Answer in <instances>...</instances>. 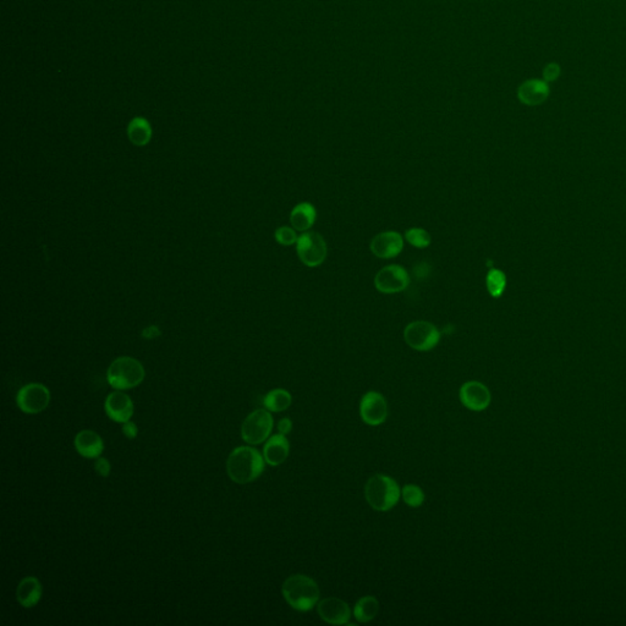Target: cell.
Wrapping results in <instances>:
<instances>
[{
    "instance_id": "obj_1",
    "label": "cell",
    "mask_w": 626,
    "mask_h": 626,
    "mask_svg": "<svg viewBox=\"0 0 626 626\" xmlns=\"http://www.w3.org/2000/svg\"><path fill=\"white\" fill-rule=\"evenodd\" d=\"M264 457L257 449L239 447L230 452L226 462V473L231 481L245 484L255 481L264 471Z\"/></svg>"
},
{
    "instance_id": "obj_2",
    "label": "cell",
    "mask_w": 626,
    "mask_h": 626,
    "mask_svg": "<svg viewBox=\"0 0 626 626\" xmlns=\"http://www.w3.org/2000/svg\"><path fill=\"white\" fill-rule=\"evenodd\" d=\"M282 593L295 611H308L319 604V587L312 577L303 574L289 576L282 586Z\"/></svg>"
},
{
    "instance_id": "obj_3",
    "label": "cell",
    "mask_w": 626,
    "mask_h": 626,
    "mask_svg": "<svg viewBox=\"0 0 626 626\" xmlns=\"http://www.w3.org/2000/svg\"><path fill=\"white\" fill-rule=\"evenodd\" d=\"M401 489L396 480L383 473H377L364 486V498L377 511H388L400 499Z\"/></svg>"
},
{
    "instance_id": "obj_4",
    "label": "cell",
    "mask_w": 626,
    "mask_h": 626,
    "mask_svg": "<svg viewBox=\"0 0 626 626\" xmlns=\"http://www.w3.org/2000/svg\"><path fill=\"white\" fill-rule=\"evenodd\" d=\"M107 378L114 389H131L144 380V366L134 357L121 356L109 366Z\"/></svg>"
},
{
    "instance_id": "obj_5",
    "label": "cell",
    "mask_w": 626,
    "mask_h": 626,
    "mask_svg": "<svg viewBox=\"0 0 626 626\" xmlns=\"http://www.w3.org/2000/svg\"><path fill=\"white\" fill-rule=\"evenodd\" d=\"M296 252L303 264L311 268L319 267L327 258L328 247L321 234L308 231L303 232L301 237H298L296 242Z\"/></svg>"
},
{
    "instance_id": "obj_6",
    "label": "cell",
    "mask_w": 626,
    "mask_h": 626,
    "mask_svg": "<svg viewBox=\"0 0 626 626\" xmlns=\"http://www.w3.org/2000/svg\"><path fill=\"white\" fill-rule=\"evenodd\" d=\"M404 339L411 349L417 351H430L434 349L439 343L441 332L436 325L430 322L416 321L406 325Z\"/></svg>"
},
{
    "instance_id": "obj_7",
    "label": "cell",
    "mask_w": 626,
    "mask_h": 626,
    "mask_svg": "<svg viewBox=\"0 0 626 626\" xmlns=\"http://www.w3.org/2000/svg\"><path fill=\"white\" fill-rule=\"evenodd\" d=\"M273 430V417L268 410L253 411L247 416L242 426V437L244 441L257 446L267 441Z\"/></svg>"
},
{
    "instance_id": "obj_8",
    "label": "cell",
    "mask_w": 626,
    "mask_h": 626,
    "mask_svg": "<svg viewBox=\"0 0 626 626\" xmlns=\"http://www.w3.org/2000/svg\"><path fill=\"white\" fill-rule=\"evenodd\" d=\"M49 403L51 391L46 385L40 383H31L22 387L16 396V404L25 414H40L46 410Z\"/></svg>"
},
{
    "instance_id": "obj_9",
    "label": "cell",
    "mask_w": 626,
    "mask_h": 626,
    "mask_svg": "<svg viewBox=\"0 0 626 626\" xmlns=\"http://www.w3.org/2000/svg\"><path fill=\"white\" fill-rule=\"evenodd\" d=\"M410 284V276L399 264H390L382 268L375 274V287L383 294H396L404 291Z\"/></svg>"
},
{
    "instance_id": "obj_10",
    "label": "cell",
    "mask_w": 626,
    "mask_h": 626,
    "mask_svg": "<svg viewBox=\"0 0 626 626\" xmlns=\"http://www.w3.org/2000/svg\"><path fill=\"white\" fill-rule=\"evenodd\" d=\"M359 415L369 426H380L388 417V404L378 391H367L359 403Z\"/></svg>"
},
{
    "instance_id": "obj_11",
    "label": "cell",
    "mask_w": 626,
    "mask_h": 626,
    "mask_svg": "<svg viewBox=\"0 0 626 626\" xmlns=\"http://www.w3.org/2000/svg\"><path fill=\"white\" fill-rule=\"evenodd\" d=\"M459 396H460L462 405L468 410L477 411V412L486 410L492 400L489 389L477 380H470L465 384H462L460 391H459Z\"/></svg>"
},
{
    "instance_id": "obj_12",
    "label": "cell",
    "mask_w": 626,
    "mask_h": 626,
    "mask_svg": "<svg viewBox=\"0 0 626 626\" xmlns=\"http://www.w3.org/2000/svg\"><path fill=\"white\" fill-rule=\"evenodd\" d=\"M317 613L322 620L332 625L349 624L351 618L349 604L337 597H328L319 602Z\"/></svg>"
},
{
    "instance_id": "obj_13",
    "label": "cell",
    "mask_w": 626,
    "mask_h": 626,
    "mask_svg": "<svg viewBox=\"0 0 626 626\" xmlns=\"http://www.w3.org/2000/svg\"><path fill=\"white\" fill-rule=\"evenodd\" d=\"M404 248V239L396 231H384L375 235L371 242V251L382 260H389L400 255Z\"/></svg>"
},
{
    "instance_id": "obj_14",
    "label": "cell",
    "mask_w": 626,
    "mask_h": 626,
    "mask_svg": "<svg viewBox=\"0 0 626 626\" xmlns=\"http://www.w3.org/2000/svg\"><path fill=\"white\" fill-rule=\"evenodd\" d=\"M104 409L109 418L119 423L130 421L134 415V403L128 394L120 390L113 391L107 396Z\"/></svg>"
},
{
    "instance_id": "obj_15",
    "label": "cell",
    "mask_w": 626,
    "mask_h": 626,
    "mask_svg": "<svg viewBox=\"0 0 626 626\" xmlns=\"http://www.w3.org/2000/svg\"><path fill=\"white\" fill-rule=\"evenodd\" d=\"M550 90L548 83L543 80L531 78L525 81L518 90V98L520 102L529 105L536 107L543 104L550 98Z\"/></svg>"
},
{
    "instance_id": "obj_16",
    "label": "cell",
    "mask_w": 626,
    "mask_h": 626,
    "mask_svg": "<svg viewBox=\"0 0 626 626\" xmlns=\"http://www.w3.org/2000/svg\"><path fill=\"white\" fill-rule=\"evenodd\" d=\"M290 452V444L287 437L278 433L271 437L263 448V457L271 466H278L285 462Z\"/></svg>"
},
{
    "instance_id": "obj_17",
    "label": "cell",
    "mask_w": 626,
    "mask_h": 626,
    "mask_svg": "<svg viewBox=\"0 0 626 626\" xmlns=\"http://www.w3.org/2000/svg\"><path fill=\"white\" fill-rule=\"evenodd\" d=\"M75 448L77 452L83 457L97 459L104 450V443L101 436L94 431L85 430L77 433L75 437Z\"/></svg>"
},
{
    "instance_id": "obj_18",
    "label": "cell",
    "mask_w": 626,
    "mask_h": 626,
    "mask_svg": "<svg viewBox=\"0 0 626 626\" xmlns=\"http://www.w3.org/2000/svg\"><path fill=\"white\" fill-rule=\"evenodd\" d=\"M42 585L35 576H26L16 589V600L24 608H32L41 601Z\"/></svg>"
},
{
    "instance_id": "obj_19",
    "label": "cell",
    "mask_w": 626,
    "mask_h": 626,
    "mask_svg": "<svg viewBox=\"0 0 626 626\" xmlns=\"http://www.w3.org/2000/svg\"><path fill=\"white\" fill-rule=\"evenodd\" d=\"M317 218V211L314 205L308 202H301L295 205L290 213V223L298 231H307L312 228Z\"/></svg>"
},
{
    "instance_id": "obj_20",
    "label": "cell",
    "mask_w": 626,
    "mask_h": 626,
    "mask_svg": "<svg viewBox=\"0 0 626 626\" xmlns=\"http://www.w3.org/2000/svg\"><path fill=\"white\" fill-rule=\"evenodd\" d=\"M380 611V603L373 595H364L356 602L354 607V616L359 623H370L373 620Z\"/></svg>"
},
{
    "instance_id": "obj_21",
    "label": "cell",
    "mask_w": 626,
    "mask_h": 626,
    "mask_svg": "<svg viewBox=\"0 0 626 626\" xmlns=\"http://www.w3.org/2000/svg\"><path fill=\"white\" fill-rule=\"evenodd\" d=\"M128 139L135 146H144L149 142L152 130L149 121L144 118H136L130 123L128 128Z\"/></svg>"
},
{
    "instance_id": "obj_22",
    "label": "cell",
    "mask_w": 626,
    "mask_h": 626,
    "mask_svg": "<svg viewBox=\"0 0 626 626\" xmlns=\"http://www.w3.org/2000/svg\"><path fill=\"white\" fill-rule=\"evenodd\" d=\"M291 401H293V398L288 390L279 388V389L271 390L267 396H264L263 405L268 411L282 412L291 405Z\"/></svg>"
},
{
    "instance_id": "obj_23",
    "label": "cell",
    "mask_w": 626,
    "mask_h": 626,
    "mask_svg": "<svg viewBox=\"0 0 626 626\" xmlns=\"http://www.w3.org/2000/svg\"><path fill=\"white\" fill-rule=\"evenodd\" d=\"M486 285H487L488 293L492 298H500L507 288V277L502 271L492 268L487 273Z\"/></svg>"
},
{
    "instance_id": "obj_24",
    "label": "cell",
    "mask_w": 626,
    "mask_h": 626,
    "mask_svg": "<svg viewBox=\"0 0 626 626\" xmlns=\"http://www.w3.org/2000/svg\"><path fill=\"white\" fill-rule=\"evenodd\" d=\"M401 497L411 508H418L425 502V493L421 487L416 484H406L405 487L401 489Z\"/></svg>"
},
{
    "instance_id": "obj_25",
    "label": "cell",
    "mask_w": 626,
    "mask_h": 626,
    "mask_svg": "<svg viewBox=\"0 0 626 626\" xmlns=\"http://www.w3.org/2000/svg\"><path fill=\"white\" fill-rule=\"evenodd\" d=\"M406 242L417 248H426L431 245V235L422 228H411L405 232Z\"/></svg>"
},
{
    "instance_id": "obj_26",
    "label": "cell",
    "mask_w": 626,
    "mask_h": 626,
    "mask_svg": "<svg viewBox=\"0 0 626 626\" xmlns=\"http://www.w3.org/2000/svg\"><path fill=\"white\" fill-rule=\"evenodd\" d=\"M298 234L294 228L282 226L276 231V240L282 246H291L298 242Z\"/></svg>"
},
{
    "instance_id": "obj_27",
    "label": "cell",
    "mask_w": 626,
    "mask_h": 626,
    "mask_svg": "<svg viewBox=\"0 0 626 626\" xmlns=\"http://www.w3.org/2000/svg\"><path fill=\"white\" fill-rule=\"evenodd\" d=\"M561 75V67L558 62H548L543 69V81L547 83H555Z\"/></svg>"
},
{
    "instance_id": "obj_28",
    "label": "cell",
    "mask_w": 626,
    "mask_h": 626,
    "mask_svg": "<svg viewBox=\"0 0 626 626\" xmlns=\"http://www.w3.org/2000/svg\"><path fill=\"white\" fill-rule=\"evenodd\" d=\"M94 468L102 477H107L110 473V464L107 459L103 457H97V460L94 462Z\"/></svg>"
},
{
    "instance_id": "obj_29",
    "label": "cell",
    "mask_w": 626,
    "mask_h": 626,
    "mask_svg": "<svg viewBox=\"0 0 626 626\" xmlns=\"http://www.w3.org/2000/svg\"><path fill=\"white\" fill-rule=\"evenodd\" d=\"M137 427L135 425L134 422L128 421L123 423V433L124 436L128 438V439H134L137 436Z\"/></svg>"
},
{
    "instance_id": "obj_30",
    "label": "cell",
    "mask_w": 626,
    "mask_h": 626,
    "mask_svg": "<svg viewBox=\"0 0 626 626\" xmlns=\"http://www.w3.org/2000/svg\"><path fill=\"white\" fill-rule=\"evenodd\" d=\"M291 430H293V422L289 417H284L278 423V431H279V433L284 434V436L289 434Z\"/></svg>"
}]
</instances>
